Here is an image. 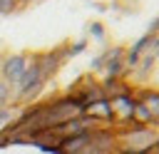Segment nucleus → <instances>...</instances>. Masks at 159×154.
I'll return each mask as SVG.
<instances>
[{"instance_id": "ddd939ff", "label": "nucleus", "mask_w": 159, "mask_h": 154, "mask_svg": "<svg viewBox=\"0 0 159 154\" xmlns=\"http://www.w3.org/2000/svg\"><path fill=\"white\" fill-rule=\"evenodd\" d=\"M25 2H27V0H25Z\"/></svg>"}, {"instance_id": "f03ea898", "label": "nucleus", "mask_w": 159, "mask_h": 154, "mask_svg": "<svg viewBox=\"0 0 159 154\" xmlns=\"http://www.w3.org/2000/svg\"><path fill=\"white\" fill-rule=\"evenodd\" d=\"M30 60L27 55H7L0 65V75H2V82H7L10 87H17V82L22 79L25 70H27Z\"/></svg>"}, {"instance_id": "0eeeda50", "label": "nucleus", "mask_w": 159, "mask_h": 154, "mask_svg": "<svg viewBox=\"0 0 159 154\" xmlns=\"http://www.w3.org/2000/svg\"><path fill=\"white\" fill-rule=\"evenodd\" d=\"M152 124H154V119H152L149 109H147L142 102H137L134 114H132V127H152Z\"/></svg>"}, {"instance_id": "7ed1b4c3", "label": "nucleus", "mask_w": 159, "mask_h": 154, "mask_svg": "<svg viewBox=\"0 0 159 154\" xmlns=\"http://www.w3.org/2000/svg\"><path fill=\"white\" fill-rule=\"evenodd\" d=\"M137 97L132 92H124V94H117L109 99L112 104V114H114V122H119L122 127H132V114H134V107H137Z\"/></svg>"}, {"instance_id": "1a4fd4ad", "label": "nucleus", "mask_w": 159, "mask_h": 154, "mask_svg": "<svg viewBox=\"0 0 159 154\" xmlns=\"http://www.w3.org/2000/svg\"><path fill=\"white\" fill-rule=\"evenodd\" d=\"M17 5H20V0H0V15H7V12H12Z\"/></svg>"}, {"instance_id": "f257e3e1", "label": "nucleus", "mask_w": 159, "mask_h": 154, "mask_svg": "<svg viewBox=\"0 0 159 154\" xmlns=\"http://www.w3.org/2000/svg\"><path fill=\"white\" fill-rule=\"evenodd\" d=\"M45 79H47V77H45L40 62H37V60H30V65H27L22 79H20L17 87H15V97H17L20 102H30V99H35V97L42 92Z\"/></svg>"}, {"instance_id": "39448f33", "label": "nucleus", "mask_w": 159, "mask_h": 154, "mask_svg": "<svg viewBox=\"0 0 159 154\" xmlns=\"http://www.w3.org/2000/svg\"><path fill=\"white\" fill-rule=\"evenodd\" d=\"M84 114H87L89 119H94L97 124H102V127H109V124L114 122L112 104H109L107 97H104V99H97V102H92V104H87V107H84Z\"/></svg>"}, {"instance_id": "6e6552de", "label": "nucleus", "mask_w": 159, "mask_h": 154, "mask_svg": "<svg viewBox=\"0 0 159 154\" xmlns=\"http://www.w3.org/2000/svg\"><path fill=\"white\" fill-rule=\"evenodd\" d=\"M10 99H12V87H10L7 82L0 79V109H7Z\"/></svg>"}, {"instance_id": "423d86ee", "label": "nucleus", "mask_w": 159, "mask_h": 154, "mask_svg": "<svg viewBox=\"0 0 159 154\" xmlns=\"http://www.w3.org/2000/svg\"><path fill=\"white\" fill-rule=\"evenodd\" d=\"M137 99L149 109V114H152L154 124H159V89H144Z\"/></svg>"}, {"instance_id": "20e7f679", "label": "nucleus", "mask_w": 159, "mask_h": 154, "mask_svg": "<svg viewBox=\"0 0 159 154\" xmlns=\"http://www.w3.org/2000/svg\"><path fill=\"white\" fill-rule=\"evenodd\" d=\"M124 137H127V142L119 147L124 152H144L157 139V134L152 132V127H129V132H124Z\"/></svg>"}, {"instance_id": "9b49d317", "label": "nucleus", "mask_w": 159, "mask_h": 154, "mask_svg": "<svg viewBox=\"0 0 159 154\" xmlns=\"http://www.w3.org/2000/svg\"><path fill=\"white\" fill-rule=\"evenodd\" d=\"M7 119H10V112L7 109H0V124H5Z\"/></svg>"}, {"instance_id": "f8f14e48", "label": "nucleus", "mask_w": 159, "mask_h": 154, "mask_svg": "<svg viewBox=\"0 0 159 154\" xmlns=\"http://www.w3.org/2000/svg\"><path fill=\"white\" fill-rule=\"evenodd\" d=\"M154 32H159V20H157V22H154Z\"/></svg>"}, {"instance_id": "9d476101", "label": "nucleus", "mask_w": 159, "mask_h": 154, "mask_svg": "<svg viewBox=\"0 0 159 154\" xmlns=\"http://www.w3.org/2000/svg\"><path fill=\"white\" fill-rule=\"evenodd\" d=\"M89 32H92L94 37H102V35H104V30H102L99 22H92V25H89Z\"/></svg>"}]
</instances>
